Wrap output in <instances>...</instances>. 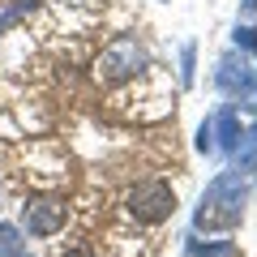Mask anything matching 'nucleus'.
<instances>
[{"label": "nucleus", "mask_w": 257, "mask_h": 257, "mask_svg": "<svg viewBox=\"0 0 257 257\" xmlns=\"http://www.w3.org/2000/svg\"><path fill=\"white\" fill-rule=\"evenodd\" d=\"M244 202H248V189H244V176L236 172H219L210 184H206L202 202H197V231H227L244 219Z\"/></svg>", "instance_id": "f257e3e1"}, {"label": "nucleus", "mask_w": 257, "mask_h": 257, "mask_svg": "<svg viewBox=\"0 0 257 257\" xmlns=\"http://www.w3.org/2000/svg\"><path fill=\"white\" fill-rule=\"evenodd\" d=\"M227 155H231V167H227V172H236V176H253V172H257V138H253V133L240 128L236 146H231Z\"/></svg>", "instance_id": "0eeeda50"}, {"label": "nucleus", "mask_w": 257, "mask_h": 257, "mask_svg": "<svg viewBox=\"0 0 257 257\" xmlns=\"http://www.w3.org/2000/svg\"><path fill=\"white\" fill-rule=\"evenodd\" d=\"M257 18V0H240V22H253Z\"/></svg>", "instance_id": "4468645a"}, {"label": "nucleus", "mask_w": 257, "mask_h": 257, "mask_svg": "<svg viewBox=\"0 0 257 257\" xmlns=\"http://www.w3.org/2000/svg\"><path fill=\"white\" fill-rule=\"evenodd\" d=\"M22 253H26L22 227H13V223H0V257H22Z\"/></svg>", "instance_id": "1a4fd4ad"}, {"label": "nucleus", "mask_w": 257, "mask_h": 257, "mask_svg": "<svg viewBox=\"0 0 257 257\" xmlns=\"http://www.w3.org/2000/svg\"><path fill=\"white\" fill-rule=\"evenodd\" d=\"M64 257H90V253H64Z\"/></svg>", "instance_id": "2eb2a0df"}, {"label": "nucleus", "mask_w": 257, "mask_h": 257, "mask_svg": "<svg viewBox=\"0 0 257 257\" xmlns=\"http://www.w3.org/2000/svg\"><path fill=\"white\" fill-rule=\"evenodd\" d=\"M146 64H150L146 47L133 35H120V39H111V43L103 47V56H99V82H107V86L133 82L138 73H146Z\"/></svg>", "instance_id": "f03ea898"}, {"label": "nucleus", "mask_w": 257, "mask_h": 257, "mask_svg": "<svg viewBox=\"0 0 257 257\" xmlns=\"http://www.w3.org/2000/svg\"><path fill=\"white\" fill-rule=\"evenodd\" d=\"M193 69H197V43L189 39V43L180 47V86H184V90H189V86H193V77H197Z\"/></svg>", "instance_id": "9d476101"}, {"label": "nucleus", "mask_w": 257, "mask_h": 257, "mask_svg": "<svg viewBox=\"0 0 257 257\" xmlns=\"http://www.w3.org/2000/svg\"><path fill=\"white\" fill-rule=\"evenodd\" d=\"M189 257H236V244L231 240H189Z\"/></svg>", "instance_id": "6e6552de"}, {"label": "nucleus", "mask_w": 257, "mask_h": 257, "mask_svg": "<svg viewBox=\"0 0 257 257\" xmlns=\"http://www.w3.org/2000/svg\"><path fill=\"white\" fill-rule=\"evenodd\" d=\"M214 86H219L223 99H231V107L257 103V69L236 52L219 56V64H214Z\"/></svg>", "instance_id": "7ed1b4c3"}, {"label": "nucleus", "mask_w": 257, "mask_h": 257, "mask_svg": "<svg viewBox=\"0 0 257 257\" xmlns=\"http://www.w3.org/2000/svg\"><path fill=\"white\" fill-rule=\"evenodd\" d=\"M197 150H202V155H219V142H214V120H210V116L197 124Z\"/></svg>", "instance_id": "9b49d317"}, {"label": "nucleus", "mask_w": 257, "mask_h": 257, "mask_svg": "<svg viewBox=\"0 0 257 257\" xmlns=\"http://www.w3.org/2000/svg\"><path fill=\"white\" fill-rule=\"evenodd\" d=\"M231 39H236V47H244V52H257V26H248V22H236Z\"/></svg>", "instance_id": "ddd939ff"}, {"label": "nucleus", "mask_w": 257, "mask_h": 257, "mask_svg": "<svg viewBox=\"0 0 257 257\" xmlns=\"http://www.w3.org/2000/svg\"><path fill=\"white\" fill-rule=\"evenodd\" d=\"M22 223H26L30 236H56L69 223V206L60 197H30L26 210H22Z\"/></svg>", "instance_id": "39448f33"}, {"label": "nucleus", "mask_w": 257, "mask_h": 257, "mask_svg": "<svg viewBox=\"0 0 257 257\" xmlns=\"http://www.w3.org/2000/svg\"><path fill=\"white\" fill-rule=\"evenodd\" d=\"M30 9H35V0H13L9 9H0V35H5V30H9L22 13H30Z\"/></svg>", "instance_id": "f8f14e48"}, {"label": "nucleus", "mask_w": 257, "mask_h": 257, "mask_svg": "<svg viewBox=\"0 0 257 257\" xmlns=\"http://www.w3.org/2000/svg\"><path fill=\"white\" fill-rule=\"evenodd\" d=\"M22 257H30V253H22Z\"/></svg>", "instance_id": "dca6fc26"}, {"label": "nucleus", "mask_w": 257, "mask_h": 257, "mask_svg": "<svg viewBox=\"0 0 257 257\" xmlns=\"http://www.w3.org/2000/svg\"><path fill=\"white\" fill-rule=\"evenodd\" d=\"M210 120H214V142H219V155H223V150H231V146H236L240 128H244V124H240V111L227 103V107H219Z\"/></svg>", "instance_id": "423d86ee"}, {"label": "nucleus", "mask_w": 257, "mask_h": 257, "mask_svg": "<svg viewBox=\"0 0 257 257\" xmlns=\"http://www.w3.org/2000/svg\"><path fill=\"white\" fill-rule=\"evenodd\" d=\"M128 210L138 214L142 223H163L167 214L176 210V193H172V184H163V180H146V184H138V189L128 193Z\"/></svg>", "instance_id": "20e7f679"}]
</instances>
